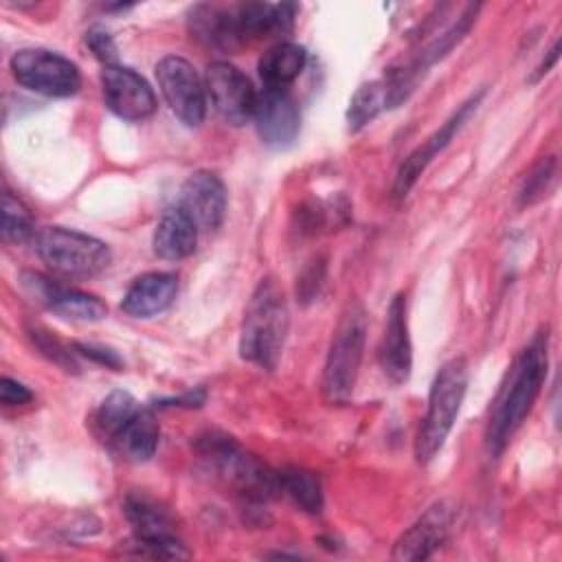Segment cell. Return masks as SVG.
I'll return each mask as SVG.
<instances>
[{"label": "cell", "mask_w": 562, "mask_h": 562, "mask_svg": "<svg viewBox=\"0 0 562 562\" xmlns=\"http://www.w3.org/2000/svg\"><path fill=\"white\" fill-rule=\"evenodd\" d=\"M26 336H29V340L33 342V347H35L46 360H50L53 364H57L59 369L70 371V373H77V371H79L77 351L70 349V347H66L53 331H48L46 327L33 323V325H26Z\"/></svg>", "instance_id": "27"}, {"label": "cell", "mask_w": 562, "mask_h": 562, "mask_svg": "<svg viewBox=\"0 0 562 562\" xmlns=\"http://www.w3.org/2000/svg\"><path fill=\"white\" fill-rule=\"evenodd\" d=\"M558 57H560V40H555V42H553L551 50L547 53V59H542V61H540V66L536 68V72H533L531 81H538L540 77H544V75L551 70V66L558 61Z\"/></svg>", "instance_id": "34"}, {"label": "cell", "mask_w": 562, "mask_h": 562, "mask_svg": "<svg viewBox=\"0 0 562 562\" xmlns=\"http://www.w3.org/2000/svg\"><path fill=\"white\" fill-rule=\"evenodd\" d=\"M105 105L123 121H145L156 112V94L136 70L114 64L101 70Z\"/></svg>", "instance_id": "11"}, {"label": "cell", "mask_w": 562, "mask_h": 562, "mask_svg": "<svg viewBox=\"0 0 562 562\" xmlns=\"http://www.w3.org/2000/svg\"><path fill=\"white\" fill-rule=\"evenodd\" d=\"M468 389V360L463 356L446 360L430 384L426 415L415 437L417 463H430L443 448Z\"/></svg>", "instance_id": "3"}, {"label": "cell", "mask_w": 562, "mask_h": 562, "mask_svg": "<svg viewBox=\"0 0 562 562\" xmlns=\"http://www.w3.org/2000/svg\"><path fill=\"white\" fill-rule=\"evenodd\" d=\"M20 285L33 301L61 318L94 323L108 314V305L97 294L61 285L33 270L20 274Z\"/></svg>", "instance_id": "9"}, {"label": "cell", "mask_w": 562, "mask_h": 562, "mask_svg": "<svg viewBox=\"0 0 562 562\" xmlns=\"http://www.w3.org/2000/svg\"><path fill=\"white\" fill-rule=\"evenodd\" d=\"M380 367L386 380L395 386L406 384L413 369V347L408 336V316H406V294L397 292L386 310L384 336L378 349Z\"/></svg>", "instance_id": "14"}, {"label": "cell", "mask_w": 562, "mask_h": 562, "mask_svg": "<svg viewBox=\"0 0 562 562\" xmlns=\"http://www.w3.org/2000/svg\"><path fill=\"white\" fill-rule=\"evenodd\" d=\"M37 257L57 274L88 279L103 272L112 252L105 241L66 226L40 228L33 237Z\"/></svg>", "instance_id": "5"}, {"label": "cell", "mask_w": 562, "mask_h": 562, "mask_svg": "<svg viewBox=\"0 0 562 562\" xmlns=\"http://www.w3.org/2000/svg\"><path fill=\"white\" fill-rule=\"evenodd\" d=\"M386 108V83L384 79H375L369 83H362L347 108V127L349 132L362 130L367 123H371L380 110Z\"/></svg>", "instance_id": "24"}, {"label": "cell", "mask_w": 562, "mask_h": 562, "mask_svg": "<svg viewBox=\"0 0 562 562\" xmlns=\"http://www.w3.org/2000/svg\"><path fill=\"white\" fill-rule=\"evenodd\" d=\"M279 483H281V492H285L299 509H303L305 514H321L323 485L316 472L299 465H288L279 470Z\"/></svg>", "instance_id": "22"}, {"label": "cell", "mask_w": 562, "mask_h": 562, "mask_svg": "<svg viewBox=\"0 0 562 562\" xmlns=\"http://www.w3.org/2000/svg\"><path fill=\"white\" fill-rule=\"evenodd\" d=\"M123 512L136 536H147V538L176 536L169 512L143 494H130L123 503Z\"/></svg>", "instance_id": "21"}, {"label": "cell", "mask_w": 562, "mask_h": 562, "mask_svg": "<svg viewBox=\"0 0 562 562\" xmlns=\"http://www.w3.org/2000/svg\"><path fill=\"white\" fill-rule=\"evenodd\" d=\"M252 121L261 143L270 149H288L301 132V112L288 88L257 92Z\"/></svg>", "instance_id": "12"}, {"label": "cell", "mask_w": 562, "mask_h": 562, "mask_svg": "<svg viewBox=\"0 0 562 562\" xmlns=\"http://www.w3.org/2000/svg\"><path fill=\"white\" fill-rule=\"evenodd\" d=\"M553 176H555V158L547 156L527 173V178L518 191L520 204H531V202L540 200L547 193L549 184L553 182Z\"/></svg>", "instance_id": "28"}, {"label": "cell", "mask_w": 562, "mask_h": 562, "mask_svg": "<svg viewBox=\"0 0 562 562\" xmlns=\"http://www.w3.org/2000/svg\"><path fill=\"white\" fill-rule=\"evenodd\" d=\"M549 336L547 331L536 334L533 340L516 356L514 364L509 367L505 382L501 384L487 430H485V448L492 457H498L514 432L522 426L527 419L533 402L538 400L544 378H547V367H549Z\"/></svg>", "instance_id": "1"}, {"label": "cell", "mask_w": 562, "mask_h": 562, "mask_svg": "<svg viewBox=\"0 0 562 562\" xmlns=\"http://www.w3.org/2000/svg\"><path fill=\"white\" fill-rule=\"evenodd\" d=\"M158 88L171 112L189 127H198L206 114L204 81L180 55H165L156 64Z\"/></svg>", "instance_id": "7"}, {"label": "cell", "mask_w": 562, "mask_h": 562, "mask_svg": "<svg viewBox=\"0 0 562 562\" xmlns=\"http://www.w3.org/2000/svg\"><path fill=\"white\" fill-rule=\"evenodd\" d=\"M86 46L92 50V55L103 64V66H114L119 59V50L116 44L112 40V35L103 29H90L86 31Z\"/></svg>", "instance_id": "30"}, {"label": "cell", "mask_w": 562, "mask_h": 562, "mask_svg": "<svg viewBox=\"0 0 562 562\" xmlns=\"http://www.w3.org/2000/svg\"><path fill=\"white\" fill-rule=\"evenodd\" d=\"M485 97V90H479L476 94L468 97L452 114L450 119L437 130L432 132L422 145H417L400 165L395 182H393V198L395 200H404L408 195V191L415 187L417 178L424 173V169L432 162V158L454 138V134L468 123V119L476 112L481 99Z\"/></svg>", "instance_id": "10"}, {"label": "cell", "mask_w": 562, "mask_h": 562, "mask_svg": "<svg viewBox=\"0 0 562 562\" xmlns=\"http://www.w3.org/2000/svg\"><path fill=\"white\" fill-rule=\"evenodd\" d=\"M187 22L191 35L211 48L233 50L237 46H244L237 31L235 7L195 4Z\"/></svg>", "instance_id": "17"}, {"label": "cell", "mask_w": 562, "mask_h": 562, "mask_svg": "<svg viewBox=\"0 0 562 562\" xmlns=\"http://www.w3.org/2000/svg\"><path fill=\"white\" fill-rule=\"evenodd\" d=\"M307 53L294 42H279L259 59V77L263 88H288L303 70Z\"/></svg>", "instance_id": "20"}, {"label": "cell", "mask_w": 562, "mask_h": 562, "mask_svg": "<svg viewBox=\"0 0 562 562\" xmlns=\"http://www.w3.org/2000/svg\"><path fill=\"white\" fill-rule=\"evenodd\" d=\"M151 246L160 259L180 261L193 255L198 246V226L178 204L169 206L156 224Z\"/></svg>", "instance_id": "18"}, {"label": "cell", "mask_w": 562, "mask_h": 562, "mask_svg": "<svg viewBox=\"0 0 562 562\" xmlns=\"http://www.w3.org/2000/svg\"><path fill=\"white\" fill-rule=\"evenodd\" d=\"M226 187L213 171H193L180 187L178 206L193 220L198 231H217L226 215Z\"/></svg>", "instance_id": "13"}, {"label": "cell", "mask_w": 562, "mask_h": 562, "mask_svg": "<svg viewBox=\"0 0 562 562\" xmlns=\"http://www.w3.org/2000/svg\"><path fill=\"white\" fill-rule=\"evenodd\" d=\"M9 66L15 81L37 94L70 97L81 88L79 66L48 48H20Z\"/></svg>", "instance_id": "6"}, {"label": "cell", "mask_w": 562, "mask_h": 562, "mask_svg": "<svg viewBox=\"0 0 562 562\" xmlns=\"http://www.w3.org/2000/svg\"><path fill=\"white\" fill-rule=\"evenodd\" d=\"M72 349L77 351V356H86L88 360H92L97 364H103V367H110V369H116V371L123 367L121 356L110 347L92 345V342H75Z\"/></svg>", "instance_id": "31"}, {"label": "cell", "mask_w": 562, "mask_h": 562, "mask_svg": "<svg viewBox=\"0 0 562 562\" xmlns=\"http://www.w3.org/2000/svg\"><path fill=\"white\" fill-rule=\"evenodd\" d=\"M31 211L11 191L2 193V239L7 244H24L35 237Z\"/></svg>", "instance_id": "26"}, {"label": "cell", "mask_w": 562, "mask_h": 562, "mask_svg": "<svg viewBox=\"0 0 562 562\" xmlns=\"http://www.w3.org/2000/svg\"><path fill=\"white\" fill-rule=\"evenodd\" d=\"M140 408V404L127 393V391H112L94 411L92 417V430L94 435L110 443L112 437L119 432V428Z\"/></svg>", "instance_id": "23"}, {"label": "cell", "mask_w": 562, "mask_h": 562, "mask_svg": "<svg viewBox=\"0 0 562 562\" xmlns=\"http://www.w3.org/2000/svg\"><path fill=\"white\" fill-rule=\"evenodd\" d=\"M0 400L4 406H22L33 400V393L22 382L4 375L0 380Z\"/></svg>", "instance_id": "32"}, {"label": "cell", "mask_w": 562, "mask_h": 562, "mask_svg": "<svg viewBox=\"0 0 562 562\" xmlns=\"http://www.w3.org/2000/svg\"><path fill=\"white\" fill-rule=\"evenodd\" d=\"M323 279H325V259H312L305 270L301 272V277L296 279V296L307 303V301H314V296L321 292V285H323Z\"/></svg>", "instance_id": "29"}, {"label": "cell", "mask_w": 562, "mask_h": 562, "mask_svg": "<svg viewBox=\"0 0 562 562\" xmlns=\"http://www.w3.org/2000/svg\"><path fill=\"white\" fill-rule=\"evenodd\" d=\"M452 520L454 507L448 501H437L397 538L391 558L406 562L430 558L446 542Z\"/></svg>", "instance_id": "15"}, {"label": "cell", "mask_w": 562, "mask_h": 562, "mask_svg": "<svg viewBox=\"0 0 562 562\" xmlns=\"http://www.w3.org/2000/svg\"><path fill=\"white\" fill-rule=\"evenodd\" d=\"M204 400H206V391L195 389V391H187L184 395H178V397L160 400V402H156V406H187V408H193V406H202Z\"/></svg>", "instance_id": "33"}, {"label": "cell", "mask_w": 562, "mask_h": 562, "mask_svg": "<svg viewBox=\"0 0 562 562\" xmlns=\"http://www.w3.org/2000/svg\"><path fill=\"white\" fill-rule=\"evenodd\" d=\"M178 294V277L171 272H145L123 294L121 310L132 318H151L165 312Z\"/></svg>", "instance_id": "16"}, {"label": "cell", "mask_w": 562, "mask_h": 562, "mask_svg": "<svg viewBox=\"0 0 562 562\" xmlns=\"http://www.w3.org/2000/svg\"><path fill=\"white\" fill-rule=\"evenodd\" d=\"M204 90L217 116L228 125L252 119L257 90L252 81L231 61H211L204 72Z\"/></svg>", "instance_id": "8"}, {"label": "cell", "mask_w": 562, "mask_h": 562, "mask_svg": "<svg viewBox=\"0 0 562 562\" xmlns=\"http://www.w3.org/2000/svg\"><path fill=\"white\" fill-rule=\"evenodd\" d=\"M119 549L123 555L132 558H151V560H180L189 558V551L184 549L182 540L178 536H160V538H147L132 533L130 540L119 542Z\"/></svg>", "instance_id": "25"}, {"label": "cell", "mask_w": 562, "mask_h": 562, "mask_svg": "<svg viewBox=\"0 0 562 562\" xmlns=\"http://www.w3.org/2000/svg\"><path fill=\"white\" fill-rule=\"evenodd\" d=\"M160 439V426L156 422V415L151 408L140 406L112 437L108 443L114 448L125 461L143 463L154 457Z\"/></svg>", "instance_id": "19"}, {"label": "cell", "mask_w": 562, "mask_h": 562, "mask_svg": "<svg viewBox=\"0 0 562 562\" xmlns=\"http://www.w3.org/2000/svg\"><path fill=\"white\" fill-rule=\"evenodd\" d=\"M290 329L288 301L281 285L266 277L257 283L239 331V353L244 360L272 371L283 353Z\"/></svg>", "instance_id": "2"}, {"label": "cell", "mask_w": 562, "mask_h": 562, "mask_svg": "<svg viewBox=\"0 0 562 562\" xmlns=\"http://www.w3.org/2000/svg\"><path fill=\"white\" fill-rule=\"evenodd\" d=\"M364 338H367V312L360 303H351L331 336L327 360L323 367V380L321 389L327 402L331 404H345L349 402L360 362L364 351Z\"/></svg>", "instance_id": "4"}]
</instances>
